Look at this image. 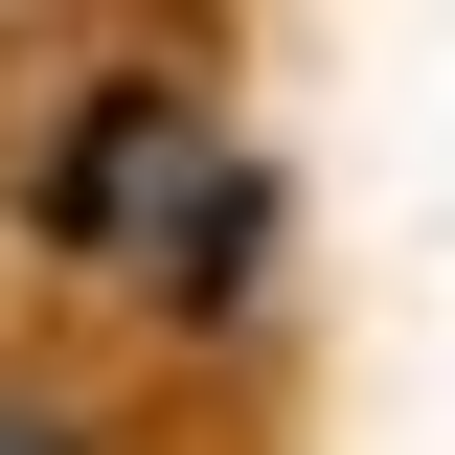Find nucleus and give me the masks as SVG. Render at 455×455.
<instances>
[{
  "label": "nucleus",
  "instance_id": "nucleus-1",
  "mask_svg": "<svg viewBox=\"0 0 455 455\" xmlns=\"http://www.w3.org/2000/svg\"><path fill=\"white\" fill-rule=\"evenodd\" d=\"M251 228L274 205H251V160L182 114V68H114V92L68 114V160H46V251H92V274H137V296H228Z\"/></svg>",
  "mask_w": 455,
  "mask_h": 455
},
{
  "label": "nucleus",
  "instance_id": "nucleus-2",
  "mask_svg": "<svg viewBox=\"0 0 455 455\" xmlns=\"http://www.w3.org/2000/svg\"><path fill=\"white\" fill-rule=\"evenodd\" d=\"M0 455H92V433H68V410H46V387H0Z\"/></svg>",
  "mask_w": 455,
  "mask_h": 455
}]
</instances>
